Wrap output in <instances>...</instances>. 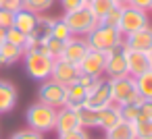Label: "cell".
<instances>
[{"label": "cell", "instance_id": "obj_18", "mask_svg": "<svg viewBox=\"0 0 152 139\" xmlns=\"http://www.w3.org/2000/svg\"><path fill=\"white\" fill-rule=\"evenodd\" d=\"M119 120H121V110H119L117 104H108V106H104V108L98 110V129L108 131Z\"/></svg>", "mask_w": 152, "mask_h": 139}, {"label": "cell", "instance_id": "obj_40", "mask_svg": "<svg viewBox=\"0 0 152 139\" xmlns=\"http://www.w3.org/2000/svg\"><path fill=\"white\" fill-rule=\"evenodd\" d=\"M148 56H150V62H152V48L148 50Z\"/></svg>", "mask_w": 152, "mask_h": 139}, {"label": "cell", "instance_id": "obj_29", "mask_svg": "<svg viewBox=\"0 0 152 139\" xmlns=\"http://www.w3.org/2000/svg\"><path fill=\"white\" fill-rule=\"evenodd\" d=\"M44 48H46V52H48L52 58H58L61 52H63V48H65V42H63V40H56V38L50 35V38L44 42Z\"/></svg>", "mask_w": 152, "mask_h": 139}, {"label": "cell", "instance_id": "obj_34", "mask_svg": "<svg viewBox=\"0 0 152 139\" xmlns=\"http://www.w3.org/2000/svg\"><path fill=\"white\" fill-rule=\"evenodd\" d=\"M13 23H15V13L13 11H7V9H0V29H9V27H13Z\"/></svg>", "mask_w": 152, "mask_h": 139}, {"label": "cell", "instance_id": "obj_10", "mask_svg": "<svg viewBox=\"0 0 152 139\" xmlns=\"http://www.w3.org/2000/svg\"><path fill=\"white\" fill-rule=\"evenodd\" d=\"M81 75H90V77H104V67H106V56L100 50H88V54L81 58V62L77 64Z\"/></svg>", "mask_w": 152, "mask_h": 139}, {"label": "cell", "instance_id": "obj_7", "mask_svg": "<svg viewBox=\"0 0 152 139\" xmlns=\"http://www.w3.org/2000/svg\"><path fill=\"white\" fill-rule=\"evenodd\" d=\"M65 93H67V85H63L54 79H46V81H40L38 102H44V104L58 110L65 106Z\"/></svg>", "mask_w": 152, "mask_h": 139}, {"label": "cell", "instance_id": "obj_14", "mask_svg": "<svg viewBox=\"0 0 152 139\" xmlns=\"http://www.w3.org/2000/svg\"><path fill=\"white\" fill-rule=\"evenodd\" d=\"M123 46L129 48V50H142V52H148L152 48V25H146L133 33H127L123 35Z\"/></svg>", "mask_w": 152, "mask_h": 139}, {"label": "cell", "instance_id": "obj_43", "mask_svg": "<svg viewBox=\"0 0 152 139\" xmlns=\"http://www.w3.org/2000/svg\"><path fill=\"white\" fill-rule=\"evenodd\" d=\"M150 13H152V11H150Z\"/></svg>", "mask_w": 152, "mask_h": 139}, {"label": "cell", "instance_id": "obj_26", "mask_svg": "<svg viewBox=\"0 0 152 139\" xmlns=\"http://www.w3.org/2000/svg\"><path fill=\"white\" fill-rule=\"evenodd\" d=\"M4 42H9V44H13V46H19V48H23V50H25L27 35H25L23 31H19L17 27H9V29L4 31Z\"/></svg>", "mask_w": 152, "mask_h": 139}, {"label": "cell", "instance_id": "obj_3", "mask_svg": "<svg viewBox=\"0 0 152 139\" xmlns=\"http://www.w3.org/2000/svg\"><path fill=\"white\" fill-rule=\"evenodd\" d=\"M63 21H65V25L69 27V31L73 33V35H88L100 21L94 17V13L90 11V7L86 4V7H81V9H75V11H69V13H63V17H61Z\"/></svg>", "mask_w": 152, "mask_h": 139}, {"label": "cell", "instance_id": "obj_30", "mask_svg": "<svg viewBox=\"0 0 152 139\" xmlns=\"http://www.w3.org/2000/svg\"><path fill=\"white\" fill-rule=\"evenodd\" d=\"M133 125H135V139H152V118Z\"/></svg>", "mask_w": 152, "mask_h": 139}, {"label": "cell", "instance_id": "obj_11", "mask_svg": "<svg viewBox=\"0 0 152 139\" xmlns=\"http://www.w3.org/2000/svg\"><path fill=\"white\" fill-rule=\"evenodd\" d=\"M88 50H90L88 40L83 35H73V38H69L65 42V48H63V52H61L58 58H63L67 62H73V64H79L81 58L88 54Z\"/></svg>", "mask_w": 152, "mask_h": 139}, {"label": "cell", "instance_id": "obj_32", "mask_svg": "<svg viewBox=\"0 0 152 139\" xmlns=\"http://www.w3.org/2000/svg\"><path fill=\"white\" fill-rule=\"evenodd\" d=\"M148 118H152V100H142L137 104V120L135 122L148 120Z\"/></svg>", "mask_w": 152, "mask_h": 139}, {"label": "cell", "instance_id": "obj_33", "mask_svg": "<svg viewBox=\"0 0 152 139\" xmlns=\"http://www.w3.org/2000/svg\"><path fill=\"white\" fill-rule=\"evenodd\" d=\"M56 139H90V133L81 127L73 129V131H67V133H58Z\"/></svg>", "mask_w": 152, "mask_h": 139}, {"label": "cell", "instance_id": "obj_13", "mask_svg": "<svg viewBox=\"0 0 152 139\" xmlns=\"http://www.w3.org/2000/svg\"><path fill=\"white\" fill-rule=\"evenodd\" d=\"M125 60H127V75H131V77H140L142 73L152 69L148 52H142V50H129L127 48Z\"/></svg>", "mask_w": 152, "mask_h": 139}, {"label": "cell", "instance_id": "obj_36", "mask_svg": "<svg viewBox=\"0 0 152 139\" xmlns=\"http://www.w3.org/2000/svg\"><path fill=\"white\" fill-rule=\"evenodd\" d=\"M125 4L133 7V9H140V11H146V13L152 11V0H125Z\"/></svg>", "mask_w": 152, "mask_h": 139}, {"label": "cell", "instance_id": "obj_31", "mask_svg": "<svg viewBox=\"0 0 152 139\" xmlns=\"http://www.w3.org/2000/svg\"><path fill=\"white\" fill-rule=\"evenodd\" d=\"M9 139H44V133H38V131H34V129L25 127V129L15 131Z\"/></svg>", "mask_w": 152, "mask_h": 139}, {"label": "cell", "instance_id": "obj_20", "mask_svg": "<svg viewBox=\"0 0 152 139\" xmlns=\"http://www.w3.org/2000/svg\"><path fill=\"white\" fill-rule=\"evenodd\" d=\"M23 48L19 46H13L9 42H4L2 46H0V67H13L17 62H21L23 58Z\"/></svg>", "mask_w": 152, "mask_h": 139}, {"label": "cell", "instance_id": "obj_16", "mask_svg": "<svg viewBox=\"0 0 152 139\" xmlns=\"http://www.w3.org/2000/svg\"><path fill=\"white\" fill-rule=\"evenodd\" d=\"M79 127V120H77V110L69 108V106H63L56 110V122H54V131L56 135L58 133H67V131H73Z\"/></svg>", "mask_w": 152, "mask_h": 139}, {"label": "cell", "instance_id": "obj_23", "mask_svg": "<svg viewBox=\"0 0 152 139\" xmlns=\"http://www.w3.org/2000/svg\"><path fill=\"white\" fill-rule=\"evenodd\" d=\"M54 4H56V0H23L21 9H25L29 13H36V15H46Z\"/></svg>", "mask_w": 152, "mask_h": 139}, {"label": "cell", "instance_id": "obj_5", "mask_svg": "<svg viewBox=\"0 0 152 139\" xmlns=\"http://www.w3.org/2000/svg\"><path fill=\"white\" fill-rule=\"evenodd\" d=\"M110 81V96H113V104L123 106V104H131V102H140L144 100L137 91L135 85V77L131 75H123L117 79H108Z\"/></svg>", "mask_w": 152, "mask_h": 139}, {"label": "cell", "instance_id": "obj_39", "mask_svg": "<svg viewBox=\"0 0 152 139\" xmlns=\"http://www.w3.org/2000/svg\"><path fill=\"white\" fill-rule=\"evenodd\" d=\"M115 4H125V0H113Z\"/></svg>", "mask_w": 152, "mask_h": 139}, {"label": "cell", "instance_id": "obj_1", "mask_svg": "<svg viewBox=\"0 0 152 139\" xmlns=\"http://www.w3.org/2000/svg\"><path fill=\"white\" fill-rule=\"evenodd\" d=\"M21 60H23L25 73H27L34 81H46V79H50L54 58L46 52L44 44H40V46H36V48H31V50H25Z\"/></svg>", "mask_w": 152, "mask_h": 139}, {"label": "cell", "instance_id": "obj_37", "mask_svg": "<svg viewBox=\"0 0 152 139\" xmlns=\"http://www.w3.org/2000/svg\"><path fill=\"white\" fill-rule=\"evenodd\" d=\"M21 2L23 0H2V9H7V11H19L21 9Z\"/></svg>", "mask_w": 152, "mask_h": 139}, {"label": "cell", "instance_id": "obj_27", "mask_svg": "<svg viewBox=\"0 0 152 139\" xmlns=\"http://www.w3.org/2000/svg\"><path fill=\"white\" fill-rule=\"evenodd\" d=\"M121 13H123V4H115L102 19H100V23H104V25H110V27H119V21H121Z\"/></svg>", "mask_w": 152, "mask_h": 139}, {"label": "cell", "instance_id": "obj_8", "mask_svg": "<svg viewBox=\"0 0 152 139\" xmlns=\"http://www.w3.org/2000/svg\"><path fill=\"white\" fill-rule=\"evenodd\" d=\"M125 52L127 48L121 44H117L115 48L106 50L104 56H106V67H104V77L106 79H117V77H123L127 75V60H125Z\"/></svg>", "mask_w": 152, "mask_h": 139}, {"label": "cell", "instance_id": "obj_4", "mask_svg": "<svg viewBox=\"0 0 152 139\" xmlns=\"http://www.w3.org/2000/svg\"><path fill=\"white\" fill-rule=\"evenodd\" d=\"M88 44L92 50H100V52H106L110 48H115L117 44L123 42V35L117 27H110V25H104V23H98L88 35H86Z\"/></svg>", "mask_w": 152, "mask_h": 139}, {"label": "cell", "instance_id": "obj_24", "mask_svg": "<svg viewBox=\"0 0 152 139\" xmlns=\"http://www.w3.org/2000/svg\"><path fill=\"white\" fill-rule=\"evenodd\" d=\"M135 85L144 100H152V69L142 73L140 77H135Z\"/></svg>", "mask_w": 152, "mask_h": 139}, {"label": "cell", "instance_id": "obj_17", "mask_svg": "<svg viewBox=\"0 0 152 139\" xmlns=\"http://www.w3.org/2000/svg\"><path fill=\"white\" fill-rule=\"evenodd\" d=\"M86 100H88V89H86V87H83L79 81H75V83L67 85V93H65V106H69V108L77 110L79 106H83V104H86Z\"/></svg>", "mask_w": 152, "mask_h": 139}, {"label": "cell", "instance_id": "obj_2", "mask_svg": "<svg viewBox=\"0 0 152 139\" xmlns=\"http://www.w3.org/2000/svg\"><path fill=\"white\" fill-rule=\"evenodd\" d=\"M25 122L29 129H34L38 133H50V131H54L56 108H52L44 102H34L25 110Z\"/></svg>", "mask_w": 152, "mask_h": 139}, {"label": "cell", "instance_id": "obj_41", "mask_svg": "<svg viewBox=\"0 0 152 139\" xmlns=\"http://www.w3.org/2000/svg\"><path fill=\"white\" fill-rule=\"evenodd\" d=\"M0 9H2V0H0Z\"/></svg>", "mask_w": 152, "mask_h": 139}, {"label": "cell", "instance_id": "obj_9", "mask_svg": "<svg viewBox=\"0 0 152 139\" xmlns=\"http://www.w3.org/2000/svg\"><path fill=\"white\" fill-rule=\"evenodd\" d=\"M113 104V96H110V81L106 77H100L90 89H88V100H86V106L94 108V110H100L104 106Z\"/></svg>", "mask_w": 152, "mask_h": 139}, {"label": "cell", "instance_id": "obj_22", "mask_svg": "<svg viewBox=\"0 0 152 139\" xmlns=\"http://www.w3.org/2000/svg\"><path fill=\"white\" fill-rule=\"evenodd\" d=\"M77 120H79V127L86 129V131L98 129V110L83 104V106L77 108Z\"/></svg>", "mask_w": 152, "mask_h": 139}, {"label": "cell", "instance_id": "obj_35", "mask_svg": "<svg viewBox=\"0 0 152 139\" xmlns=\"http://www.w3.org/2000/svg\"><path fill=\"white\" fill-rule=\"evenodd\" d=\"M58 2H61L63 11H65V13H69V11H75V9L86 7V4H88V0H58Z\"/></svg>", "mask_w": 152, "mask_h": 139}, {"label": "cell", "instance_id": "obj_12", "mask_svg": "<svg viewBox=\"0 0 152 139\" xmlns=\"http://www.w3.org/2000/svg\"><path fill=\"white\" fill-rule=\"evenodd\" d=\"M79 77V67L73 64V62H67L63 58H54V64H52V75L50 79L63 83V85H71L75 83Z\"/></svg>", "mask_w": 152, "mask_h": 139}, {"label": "cell", "instance_id": "obj_38", "mask_svg": "<svg viewBox=\"0 0 152 139\" xmlns=\"http://www.w3.org/2000/svg\"><path fill=\"white\" fill-rule=\"evenodd\" d=\"M4 44V29H0V46Z\"/></svg>", "mask_w": 152, "mask_h": 139}, {"label": "cell", "instance_id": "obj_19", "mask_svg": "<svg viewBox=\"0 0 152 139\" xmlns=\"http://www.w3.org/2000/svg\"><path fill=\"white\" fill-rule=\"evenodd\" d=\"M36 23H38V15H36V13H29V11H25V9L15 11V23H13V27H17V29L23 31L25 35H29V33L36 29Z\"/></svg>", "mask_w": 152, "mask_h": 139}, {"label": "cell", "instance_id": "obj_28", "mask_svg": "<svg viewBox=\"0 0 152 139\" xmlns=\"http://www.w3.org/2000/svg\"><path fill=\"white\" fill-rule=\"evenodd\" d=\"M50 35L56 38V40H63V42H67L69 38H73V33L69 31V27L65 25L63 19H54V25H52V33Z\"/></svg>", "mask_w": 152, "mask_h": 139}, {"label": "cell", "instance_id": "obj_6", "mask_svg": "<svg viewBox=\"0 0 152 139\" xmlns=\"http://www.w3.org/2000/svg\"><path fill=\"white\" fill-rule=\"evenodd\" d=\"M146 25H150V13L123 4L121 21H119V27H117V29L121 31V35L133 33V31H137V29H142V27H146Z\"/></svg>", "mask_w": 152, "mask_h": 139}, {"label": "cell", "instance_id": "obj_15", "mask_svg": "<svg viewBox=\"0 0 152 139\" xmlns=\"http://www.w3.org/2000/svg\"><path fill=\"white\" fill-rule=\"evenodd\" d=\"M19 102V89L13 81L0 79V114H9Z\"/></svg>", "mask_w": 152, "mask_h": 139}, {"label": "cell", "instance_id": "obj_25", "mask_svg": "<svg viewBox=\"0 0 152 139\" xmlns=\"http://www.w3.org/2000/svg\"><path fill=\"white\" fill-rule=\"evenodd\" d=\"M88 7H90V11L94 13V17L100 21V19H102V17L115 7V2H113V0H90Z\"/></svg>", "mask_w": 152, "mask_h": 139}, {"label": "cell", "instance_id": "obj_42", "mask_svg": "<svg viewBox=\"0 0 152 139\" xmlns=\"http://www.w3.org/2000/svg\"><path fill=\"white\" fill-rule=\"evenodd\" d=\"M88 2H90V0H88Z\"/></svg>", "mask_w": 152, "mask_h": 139}, {"label": "cell", "instance_id": "obj_21", "mask_svg": "<svg viewBox=\"0 0 152 139\" xmlns=\"http://www.w3.org/2000/svg\"><path fill=\"white\" fill-rule=\"evenodd\" d=\"M104 139H135V125L121 118L113 129L104 131Z\"/></svg>", "mask_w": 152, "mask_h": 139}]
</instances>
